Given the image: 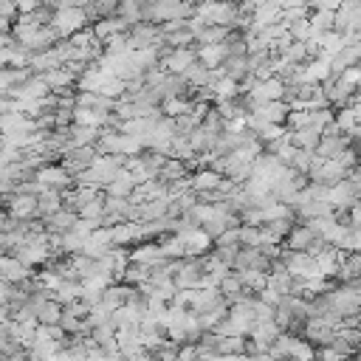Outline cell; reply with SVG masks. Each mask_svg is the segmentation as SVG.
Masks as SVG:
<instances>
[{"label": "cell", "instance_id": "cb8c5ba5", "mask_svg": "<svg viewBox=\"0 0 361 361\" xmlns=\"http://www.w3.org/2000/svg\"><path fill=\"white\" fill-rule=\"evenodd\" d=\"M234 274L240 276L243 288H248V290H262L268 285V274L265 271H234Z\"/></svg>", "mask_w": 361, "mask_h": 361}, {"label": "cell", "instance_id": "9a60e30c", "mask_svg": "<svg viewBox=\"0 0 361 361\" xmlns=\"http://www.w3.org/2000/svg\"><path fill=\"white\" fill-rule=\"evenodd\" d=\"M288 135H290V141H293L296 147H302V149H316L319 141H322V127L307 124V127H302V130H288Z\"/></svg>", "mask_w": 361, "mask_h": 361}, {"label": "cell", "instance_id": "f546056e", "mask_svg": "<svg viewBox=\"0 0 361 361\" xmlns=\"http://www.w3.org/2000/svg\"><path fill=\"white\" fill-rule=\"evenodd\" d=\"M355 99H358V102H361V85H358V96H355Z\"/></svg>", "mask_w": 361, "mask_h": 361}, {"label": "cell", "instance_id": "8992f818", "mask_svg": "<svg viewBox=\"0 0 361 361\" xmlns=\"http://www.w3.org/2000/svg\"><path fill=\"white\" fill-rule=\"evenodd\" d=\"M197 62V45L192 48H166V54L161 56V65L166 68V73H186V68H192Z\"/></svg>", "mask_w": 361, "mask_h": 361}, {"label": "cell", "instance_id": "ac0fdd59", "mask_svg": "<svg viewBox=\"0 0 361 361\" xmlns=\"http://www.w3.org/2000/svg\"><path fill=\"white\" fill-rule=\"evenodd\" d=\"M226 56H228V48H226V42L223 45H197V59L206 65V68H220L223 62H226Z\"/></svg>", "mask_w": 361, "mask_h": 361}, {"label": "cell", "instance_id": "7402d4cb", "mask_svg": "<svg viewBox=\"0 0 361 361\" xmlns=\"http://www.w3.org/2000/svg\"><path fill=\"white\" fill-rule=\"evenodd\" d=\"M338 276H341L344 282L361 276V251H355V254H344V259H341V265H338Z\"/></svg>", "mask_w": 361, "mask_h": 361}, {"label": "cell", "instance_id": "1f68e13d", "mask_svg": "<svg viewBox=\"0 0 361 361\" xmlns=\"http://www.w3.org/2000/svg\"><path fill=\"white\" fill-rule=\"evenodd\" d=\"M313 361H322V358H313Z\"/></svg>", "mask_w": 361, "mask_h": 361}, {"label": "cell", "instance_id": "e0dca14e", "mask_svg": "<svg viewBox=\"0 0 361 361\" xmlns=\"http://www.w3.org/2000/svg\"><path fill=\"white\" fill-rule=\"evenodd\" d=\"M130 290H133V285H124V282H121V285H110V288L102 290V305H104L107 310H118V307L127 305Z\"/></svg>", "mask_w": 361, "mask_h": 361}, {"label": "cell", "instance_id": "7a4b0ae2", "mask_svg": "<svg viewBox=\"0 0 361 361\" xmlns=\"http://www.w3.org/2000/svg\"><path fill=\"white\" fill-rule=\"evenodd\" d=\"M51 28L62 39H68V37L79 34L82 28H87V11L79 8V6H73V8H56L54 11V20H51Z\"/></svg>", "mask_w": 361, "mask_h": 361}, {"label": "cell", "instance_id": "f1b7e54d", "mask_svg": "<svg viewBox=\"0 0 361 361\" xmlns=\"http://www.w3.org/2000/svg\"><path fill=\"white\" fill-rule=\"evenodd\" d=\"M341 3H344V0H316V6H313V8H327V11H338V8H341Z\"/></svg>", "mask_w": 361, "mask_h": 361}, {"label": "cell", "instance_id": "d4e9b609", "mask_svg": "<svg viewBox=\"0 0 361 361\" xmlns=\"http://www.w3.org/2000/svg\"><path fill=\"white\" fill-rule=\"evenodd\" d=\"M214 245H240V228H226V231L214 240Z\"/></svg>", "mask_w": 361, "mask_h": 361}, {"label": "cell", "instance_id": "7c38bea8", "mask_svg": "<svg viewBox=\"0 0 361 361\" xmlns=\"http://www.w3.org/2000/svg\"><path fill=\"white\" fill-rule=\"evenodd\" d=\"M141 186V180L130 172V169H121L110 183H107V189H104V195L107 197H130L135 189Z\"/></svg>", "mask_w": 361, "mask_h": 361}, {"label": "cell", "instance_id": "4fadbf2b", "mask_svg": "<svg viewBox=\"0 0 361 361\" xmlns=\"http://www.w3.org/2000/svg\"><path fill=\"white\" fill-rule=\"evenodd\" d=\"M39 76H42V82H45V87H48L51 93H65V90L73 85V79H76V73H73L71 68H54V71L39 73Z\"/></svg>", "mask_w": 361, "mask_h": 361}, {"label": "cell", "instance_id": "d6986e66", "mask_svg": "<svg viewBox=\"0 0 361 361\" xmlns=\"http://www.w3.org/2000/svg\"><path fill=\"white\" fill-rule=\"evenodd\" d=\"M62 209V192H54V189H45L37 195V214L45 220L51 214H56Z\"/></svg>", "mask_w": 361, "mask_h": 361}, {"label": "cell", "instance_id": "484cf974", "mask_svg": "<svg viewBox=\"0 0 361 361\" xmlns=\"http://www.w3.org/2000/svg\"><path fill=\"white\" fill-rule=\"evenodd\" d=\"M127 361H155V355H152V350H147V347H138V350H133L130 355H124Z\"/></svg>", "mask_w": 361, "mask_h": 361}, {"label": "cell", "instance_id": "5bb4252c", "mask_svg": "<svg viewBox=\"0 0 361 361\" xmlns=\"http://www.w3.org/2000/svg\"><path fill=\"white\" fill-rule=\"evenodd\" d=\"M220 180H223V175L206 166V169H200V172H195V175H192L189 189H192V192H197V195H203V192H214V189L220 186Z\"/></svg>", "mask_w": 361, "mask_h": 361}, {"label": "cell", "instance_id": "277c9868", "mask_svg": "<svg viewBox=\"0 0 361 361\" xmlns=\"http://www.w3.org/2000/svg\"><path fill=\"white\" fill-rule=\"evenodd\" d=\"M37 180L42 183V189H54V192H68L76 186V178L68 175V169L62 164H45L37 169Z\"/></svg>", "mask_w": 361, "mask_h": 361}, {"label": "cell", "instance_id": "5b68a950", "mask_svg": "<svg viewBox=\"0 0 361 361\" xmlns=\"http://www.w3.org/2000/svg\"><path fill=\"white\" fill-rule=\"evenodd\" d=\"M96 158H99L96 147H71V149H65V152H62V166L68 169V175L79 178L85 169H90V166H93V161H96Z\"/></svg>", "mask_w": 361, "mask_h": 361}, {"label": "cell", "instance_id": "6da1fadb", "mask_svg": "<svg viewBox=\"0 0 361 361\" xmlns=\"http://www.w3.org/2000/svg\"><path fill=\"white\" fill-rule=\"evenodd\" d=\"M203 276H206V259L203 257H183V259H175V274H172V282L178 290H197L203 285Z\"/></svg>", "mask_w": 361, "mask_h": 361}, {"label": "cell", "instance_id": "2e32d148", "mask_svg": "<svg viewBox=\"0 0 361 361\" xmlns=\"http://www.w3.org/2000/svg\"><path fill=\"white\" fill-rule=\"evenodd\" d=\"M161 259H166L161 243H144V245H138V248L130 254V262H141V265H149V268L158 265Z\"/></svg>", "mask_w": 361, "mask_h": 361}, {"label": "cell", "instance_id": "52a82bcc", "mask_svg": "<svg viewBox=\"0 0 361 361\" xmlns=\"http://www.w3.org/2000/svg\"><path fill=\"white\" fill-rule=\"evenodd\" d=\"M6 212L17 220H31V217H39L37 214V195H28V192H20L14 189L11 195H6Z\"/></svg>", "mask_w": 361, "mask_h": 361}, {"label": "cell", "instance_id": "30bf717a", "mask_svg": "<svg viewBox=\"0 0 361 361\" xmlns=\"http://www.w3.org/2000/svg\"><path fill=\"white\" fill-rule=\"evenodd\" d=\"M28 276H31V268L25 262H20L14 254H0V279L3 282L17 285V282H23Z\"/></svg>", "mask_w": 361, "mask_h": 361}, {"label": "cell", "instance_id": "9c48e42d", "mask_svg": "<svg viewBox=\"0 0 361 361\" xmlns=\"http://www.w3.org/2000/svg\"><path fill=\"white\" fill-rule=\"evenodd\" d=\"M76 220H79V214H76V212H71V209H59L56 214H51V217H45V220H42V228H45L51 237H62V234L73 231Z\"/></svg>", "mask_w": 361, "mask_h": 361}, {"label": "cell", "instance_id": "3957f363", "mask_svg": "<svg viewBox=\"0 0 361 361\" xmlns=\"http://www.w3.org/2000/svg\"><path fill=\"white\" fill-rule=\"evenodd\" d=\"M322 90H324V99H327V104H336V107H350L353 102H355V96H358V87L355 85H350L344 76H336V73H330L324 82H322Z\"/></svg>", "mask_w": 361, "mask_h": 361}, {"label": "cell", "instance_id": "603a6c76", "mask_svg": "<svg viewBox=\"0 0 361 361\" xmlns=\"http://www.w3.org/2000/svg\"><path fill=\"white\" fill-rule=\"evenodd\" d=\"M226 37H228V28H223V25H206L197 34V45H223Z\"/></svg>", "mask_w": 361, "mask_h": 361}, {"label": "cell", "instance_id": "4316f807", "mask_svg": "<svg viewBox=\"0 0 361 361\" xmlns=\"http://www.w3.org/2000/svg\"><path fill=\"white\" fill-rule=\"evenodd\" d=\"M341 76H344L350 85H355V87H358V85H361V65H355V68H347Z\"/></svg>", "mask_w": 361, "mask_h": 361}, {"label": "cell", "instance_id": "ffe728a7", "mask_svg": "<svg viewBox=\"0 0 361 361\" xmlns=\"http://www.w3.org/2000/svg\"><path fill=\"white\" fill-rule=\"evenodd\" d=\"M195 102L189 96H172V99H164L161 102V113H166V118H178V116H186L192 113Z\"/></svg>", "mask_w": 361, "mask_h": 361}, {"label": "cell", "instance_id": "4dcf8cb0", "mask_svg": "<svg viewBox=\"0 0 361 361\" xmlns=\"http://www.w3.org/2000/svg\"><path fill=\"white\" fill-rule=\"evenodd\" d=\"M0 307H3V299H0Z\"/></svg>", "mask_w": 361, "mask_h": 361}, {"label": "cell", "instance_id": "83f0119b", "mask_svg": "<svg viewBox=\"0 0 361 361\" xmlns=\"http://www.w3.org/2000/svg\"><path fill=\"white\" fill-rule=\"evenodd\" d=\"M268 0H240V11L243 14H251V11H257L259 6H265Z\"/></svg>", "mask_w": 361, "mask_h": 361}, {"label": "cell", "instance_id": "44dd1931", "mask_svg": "<svg viewBox=\"0 0 361 361\" xmlns=\"http://www.w3.org/2000/svg\"><path fill=\"white\" fill-rule=\"evenodd\" d=\"M183 175H186V164L178 161V158H166V164L158 172V180H164L166 186H172L175 180H183Z\"/></svg>", "mask_w": 361, "mask_h": 361}, {"label": "cell", "instance_id": "ba28073f", "mask_svg": "<svg viewBox=\"0 0 361 361\" xmlns=\"http://www.w3.org/2000/svg\"><path fill=\"white\" fill-rule=\"evenodd\" d=\"M355 203H361V192L355 189V183H353L350 178H344V180H338L336 186H330V206H333V209L344 212V209H350V206H355Z\"/></svg>", "mask_w": 361, "mask_h": 361}, {"label": "cell", "instance_id": "8fae6325", "mask_svg": "<svg viewBox=\"0 0 361 361\" xmlns=\"http://www.w3.org/2000/svg\"><path fill=\"white\" fill-rule=\"evenodd\" d=\"M288 113H290V107L282 99L279 102H262V104H254L251 107V116H257V118H262L268 124H285L288 121Z\"/></svg>", "mask_w": 361, "mask_h": 361}]
</instances>
